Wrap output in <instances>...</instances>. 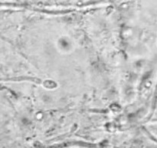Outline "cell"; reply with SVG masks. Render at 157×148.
I'll list each match as a JSON object with an SVG mask.
<instances>
[{"label":"cell","instance_id":"1","mask_svg":"<svg viewBox=\"0 0 157 148\" xmlns=\"http://www.w3.org/2000/svg\"><path fill=\"white\" fill-rule=\"evenodd\" d=\"M89 1H93V0H26L28 2H33L35 4H42V5L48 6H73L75 4H79L80 2H86ZM95 1V0H94Z\"/></svg>","mask_w":157,"mask_h":148}]
</instances>
